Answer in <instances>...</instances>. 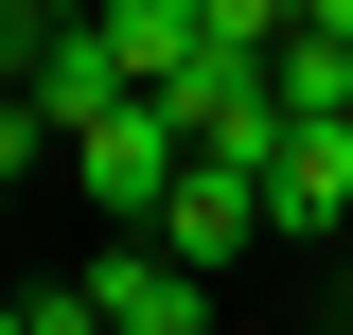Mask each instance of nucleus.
<instances>
[{
	"label": "nucleus",
	"instance_id": "1",
	"mask_svg": "<svg viewBox=\"0 0 353 335\" xmlns=\"http://www.w3.org/2000/svg\"><path fill=\"white\" fill-rule=\"evenodd\" d=\"M248 230H265V176H248V159H194V176L159 194V230H141V247H159L176 283H230V265H248Z\"/></svg>",
	"mask_w": 353,
	"mask_h": 335
},
{
	"label": "nucleus",
	"instance_id": "2",
	"mask_svg": "<svg viewBox=\"0 0 353 335\" xmlns=\"http://www.w3.org/2000/svg\"><path fill=\"white\" fill-rule=\"evenodd\" d=\"M71 176H88V212H106V230H159V194H176L194 159H176L159 106H124V124H88V141H71Z\"/></svg>",
	"mask_w": 353,
	"mask_h": 335
},
{
	"label": "nucleus",
	"instance_id": "3",
	"mask_svg": "<svg viewBox=\"0 0 353 335\" xmlns=\"http://www.w3.org/2000/svg\"><path fill=\"white\" fill-rule=\"evenodd\" d=\"M88 318L106 335H212V283H176L141 230H106V247H88Z\"/></svg>",
	"mask_w": 353,
	"mask_h": 335
},
{
	"label": "nucleus",
	"instance_id": "4",
	"mask_svg": "<svg viewBox=\"0 0 353 335\" xmlns=\"http://www.w3.org/2000/svg\"><path fill=\"white\" fill-rule=\"evenodd\" d=\"M283 124H353V0H283Z\"/></svg>",
	"mask_w": 353,
	"mask_h": 335
},
{
	"label": "nucleus",
	"instance_id": "5",
	"mask_svg": "<svg viewBox=\"0 0 353 335\" xmlns=\"http://www.w3.org/2000/svg\"><path fill=\"white\" fill-rule=\"evenodd\" d=\"M265 230H336V247H353V124H283V159H265Z\"/></svg>",
	"mask_w": 353,
	"mask_h": 335
},
{
	"label": "nucleus",
	"instance_id": "6",
	"mask_svg": "<svg viewBox=\"0 0 353 335\" xmlns=\"http://www.w3.org/2000/svg\"><path fill=\"white\" fill-rule=\"evenodd\" d=\"M124 106H141V88L106 71V36H88V18H71V36L36 53V124H53V141H88V124H124Z\"/></svg>",
	"mask_w": 353,
	"mask_h": 335
},
{
	"label": "nucleus",
	"instance_id": "7",
	"mask_svg": "<svg viewBox=\"0 0 353 335\" xmlns=\"http://www.w3.org/2000/svg\"><path fill=\"white\" fill-rule=\"evenodd\" d=\"M88 36H106V71H124L141 106H159V88L194 71V0H106V18H88Z\"/></svg>",
	"mask_w": 353,
	"mask_h": 335
},
{
	"label": "nucleus",
	"instance_id": "8",
	"mask_svg": "<svg viewBox=\"0 0 353 335\" xmlns=\"http://www.w3.org/2000/svg\"><path fill=\"white\" fill-rule=\"evenodd\" d=\"M36 159H53V124H36V88H0V194H18Z\"/></svg>",
	"mask_w": 353,
	"mask_h": 335
},
{
	"label": "nucleus",
	"instance_id": "9",
	"mask_svg": "<svg viewBox=\"0 0 353 335\" xmlns=\"http://www.w3.org/2000/svg\"><path fill=\"white\" fill-rule=\"evenodd\" d=\"M71 36V18H36V0H0V88H36V53Z\"/></svg>",
	"mask_w": 353,
	"mask_h": 335
},
{
	"label": "nucleus",
	"instance_id": "10",
	"mask_svg": "<svg viewBox=\"0 0 353 335\" xmlns=\"http://www.w3.org/2000/svg\"><path fill=\"white\" fill-rule=\"evenodd\" d=\"M336 283H353V247H336Z\"/></svg>",
	"mask_w": 353,
	"mask_h": 335
}]
</instances>
